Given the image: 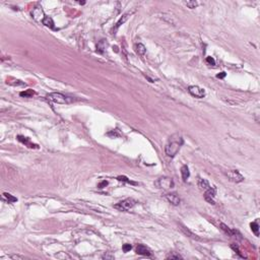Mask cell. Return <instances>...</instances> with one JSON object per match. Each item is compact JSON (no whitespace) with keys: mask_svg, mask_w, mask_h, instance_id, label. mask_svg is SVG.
I'll return each instance as SVG.
<instances>
[{"mask_svg":"<svg viewBox=\"0 0 260 260\" xmlns=\"http://www.w3.org/2000/svg\"><path fill=\"white\" fill-rule=\"evenodd\" d=\"M183 143H184V140H183L182 136H180L179 134H174V135H172L171 137L169 138V141L166 144V147H165L166 155L168 156L169 158L176 156V155L179 153Z\"/></svg>","mask_w":260,"mask_h":260,"instance_id":"1","label":"cell"},{"mask_svg":"<svg viewBox=\"0 0 260 260\" xmlns=\"http://www.w3.org/2000/svg\"><path fill=\"white\" fill-rule=\"evenodd\" d=\"M47 99L53 103H57V104H68V103L72 102V99L65 97L64 94H60V92H51V94H47Z\"/></svg>","mask_w":260,"mask_h":260,"instance_id":"2","label":"cell"},{"mask_svg":"<svg viewBox=\"0 0 260 260\" xmlns=\"http://www.w3.org/2000/svg\"><path fill=\"white\" fill-rule=\"evenodd\" d=\"M135 204H136L135 200L132 199V198H127V199H125V200H123V201L117 203L114 207L119 209V210H121V211H127V210H129V209L133 208L134 206H135Z\"/></svg>","mask_w":260,"mask_h":260,"instance_id":"3","label":"cell"},{"mask_svg":"<svg viewBox=\"0 0 260 260\" xmlns=\"http://www.w3.org/2000/svg\"><path fill=\"white\" fill-rule=\"evenodd\" d=\"M155 185L158 188H163V189H169L174 187V182L171 178L169 177H161L155 182Z\"/></svg>","mask_w":260,"mask_h":260,"instance_id":"4","label":"cell"},{"mask_svg":"<svg viewBox=\"0 0 260 260\" xmlns=\"http://www.w3.org/2000/svg\"><path fill=\"white\" fill-rule=\"evenodd\" d=\"M188 92H190V94L198 99H202L205 97V91L201 87H197V85H190L188 87Z\"/></svg>","mask_w":260,"mask_h":260,"instance_id":"5","label":"cell"},{"mask_svg":"<svg viewBox=\"0 0 260 260\" xmlns=\"http://www.w3.org/2000/svg\"><path fill=\"white\" fill-rule=\"evenodd\" d=\"M227 176H228L229 180L234 183H240L242 181H244V177L240 174L239 171L237 170H232V171H229L227 173Z\"/></svg>","mask_w":260,"mask_h":260,"instance_id":"6","label":"cell"},{"mask_svg":"<svg viewBox=\"0 0 260 260\" xmlns=\"http://www.w3.org/2000/svg\"><path fill=\"white\" fill-rule=\"evenodd\" d=\"M32 16L33 18L36 19L37 21H43V19L46 17V15L41 6H36L32 11Z\"/></svg>","mask_w":260,"mask_h":260,"instance_id":"7","label":"cell"},{"mask_svg":"<svg viewBox=\"0 0 260 260\" xmlns=\"http://www.w3.org/2000/svg\"><path fill=\"white\" fill-rule=\"evenodd\" d=\"M215 194H217V189L215 187H210L207 190H205V193H204V198L205 200L210 204H215Z\"/></svg>","mask_w":260,"mask_h":260,"instance_id":"8","label":"cell"},{"mask_svg":"<svg viewBox=\"0 0 260 260\" xmlns=\"http://www.w3.org/2000/svg\"><path fill=\"white\" fill-rule=\"evenodd\" d=\"M136 253L139 255H143V256H151V251L149 250L146 246L142 245V244H138L136 247Z\"/></svg>","mask_w":260,"mask_h":260,"instance_id":"9","label":"cell"},{"mask_svg":"<svg viewBox=\"0 0 260 260\" xmlns=\"http://www.w3.org/2000/svg\"><path fill=\"white\" fill-rule=\"evenodd\" d=\"M166 198L170 203H172L173 205H179L180 204V198L176 193H170V194H167Z\"/></svg>","mask_w":260,"mask_h":260,"instance_id":"10","label":"cell"},{"mask_svg":"<svg viewBox=\"0 0 260 260\" xmlns=\"http://www.w3.org/2000/svg\"><path fill=\"white\" fill-rule=\"evenodd\" d=\"M131 14H132V13H130V12H128V13H126V14H124V15H123V16H122V17H121V18H120V19H119V21H117V23H116L115 28H114V32H116V31H117V30H118V28H120V26H122V25H123V23H125V21H127V19H128V18H129V17H130V15H131Z\"/></svg>","mask_w":260,"mask_h":260,"instance_id":"11","label":"cell"},{"mask_svg":"<svg viewBox=\"0 0 260 260\" xmlns=\"http://www.w3.org/2000/svg\"><path fill=\"white\" fill-rule=\"evenodd\" d=\"M181 175L183 178V181L186 182L188 180V178L190 177V171H189L188 167L187 166H183L181 168Z\"/></svg>","mask_w":260,"mask_h":260,"instance_id":"12","label":"cell"},{"mask_svg":"<svg viewBox=\"0 0 260 260\" xmlns=\"http://www.w3.org/2000/svg\"><path fill=\"white\" fill-rule=\"evenodd\" d=\"M135 51L137 52L138 55L143 56V55L145 54V52H146V48H145V46L143 45V44L138 43V44H136V45H135Z\"/></svg>","mask_w":260,"mask_h":260,"instance_id":"13","label":"cell"},{"mask_svg":"<svg viewBox=\"0 0 260 260\" xmlns=\"http://www.w3.org/2000/svg\"><path fill=\"white\" fill-rule=\"evenodd\" d=\"M42 23H43L44 26H47V28H53V30H54V28H55V26H54V21H53L52 17L46 16L45 18L43 19V21H42Z\"/></svg>","mask_w":260,"mask_h":260,"instance_id":"14","label":"cell"},{"mask_svg":"<svg viewBox=\"0 0 260 260\" xmlns=\"http://www.w3.org/2000/svg\"><path fill=\"white\" fill-rule=\"evenodd\" d=\"M220 227H221V229H222V231H224V233H226L227 235L231 236V237H232V236H234V235L236 234V233H237V232H236V231H234V230H231V229L229 228V227L227 226V224H222V222L221 224H220Z\"/></svg>","mask_w":260,"mask_h":260,"instance_id":"15","label":"cell"},{"mask_svg":"<svg viewBox=\"0 0 260 260\" xmlns=\"http://www.w3.org/2000/svg\"><path fill=\"white\" fill-rule=\"evenodd\" d=\"M198 186H199L200 189H202V190H207L208 188H210V185H209L208 181L205 179L198 180Z\"/></svg>","mask_w":260,"mask_h":260,"instance_id":"16","label":"cell"},{"mask_svg":"<svg viewBox=\"0 0 260 260\" xmlns=\"http://www.w3.org/2000/svg\"><path fill=\"white\" fill-rule=\"evenodd\" d=\"M17 138H18V140H19V141H21V142H23V143H25L26 145H28V147H31V148H33V147H37V145L33 144V143L30 141V139H28V137H23V136L19 135Z\"/></svg>","mask_w":260,"mask_h":260,"instance_id":"17","label":"cell"},{"mask_svg":"<svg viewBox=\"0 0 260 260\" xmlns=\"http://www.w3.org/2000/svg\"><path fill=\"white\" fill-rule=\"evenodd\" d=\"M3 197L6 199V201L8 202V203H13V202H16L17 201V198L14 197V196H12L11 194H9V193H3Z\"/></svg>","mask_w":260,"mask_h":260,"instance_id":"18","label":"cell"},{"mask_svg":"<svg viewBox=\"0 0 260 260\" xmlns=\"http://www.w3.org/2000/svg\"><path fill=\"white\" fill-rule=\"evenodd\" d=\"M250 227H251V230H252V232L255 234V236H257V237H258V236H259V226H258V222H251Z\"/></svg>","mask_w":260,"mask_h":260,"instance_id":"19","label":"cell"},{"mask_svg":"<svg viewBox=\"0 0 260 260\" xmlns=\"http://www.w3.org/2000/svg\"><path fill=\"white\" fill-rule=\"evenodd\" d=\"M34 94H35L34 91H32V90H28V91H26V92H21L19 94H21V97H25V98H31Z\"/></svg>","mask_w":260,"mask_h":260,"instance_id":"20","label":"cell"},{"mask_svg":"<svg viewBox=\"0 0 260 260\" xmlns=\"http://www.w3.org/2000/svg\"><path fill=\"white\" fill-rule=\"evenodd\" d=\"M185 4H186L189 8H191V9H193V8H195L198 6V2L195 1V0H193V1H186L185 2Z\"/></svg>","mask_w":260,"mask_h":260,"instance_id":"21","label":"cell"},{"mask_svg":"<svg viewBox=\"0 0 260 260\" xmlns=\"http://www.w3.org/2000/svg\"><path fill=\"white\" fill-rule=\"evenodd\" d=\"M167 259H182V256H180L179 254H171L167 256Z\"/></svg>","mask_w":260,"mask_h":260,"instance_id":"22","label":"cell"},{"mask_svg":"<svg viewBox=\"0 0 260 260\" xmlns=\"http://www.w3.org/2000/svg\"><path fill=\"white\" fill-rule=\"evenodd\" d=\"M117 179L119 180V181H124V182H127V183H131V184H135V183L131 182V181H130V180L127 179L126 177H124V176H119Z\"/></svg>","mask_w":260,"mask_h":260,"instance_id":"23","label":"cell"},{"mask_svg":"<svg viewBox=\"0 0 260 260\" xmlns=\"http://www.w3.org/2000/svg\"><path fill=\"white\" fill-rule=\"evenodd\" d=\"M206 62L208 63L209 65H215V61L212 57H206Z\"/></svg>","mask_w":260,"mask_h":260,"instance_id":"24","label":"cell"},{"mask_svg":"<svg viewBox=\"0 0 260 260\" xmlns=\"http://www.w3.org/2000/svg\"><path fill=\"white\" fill-rule=\"evenodd\" d=\"M131 245H130V244H124V245H123V251H124V252H128V251H130L131 250Z\"/></svg>","mask_w":260,"mask_h":260,"instance_id":"25","label":"cell"},{"mask_svg":"<svg viewBox=\"0 0 260 260\" xmlns=\"http://www.w3.org/2000/svg\"><path fill=\"white\" fill-rule=\"evenodd\" d=\"M224 76H226V72H221L220 74H217V78H224Z\"/></svg>","mask_w":260,"mask_h":260,"instance_id":"26","label":"cell"},{"mask_svg":"<svg viewBox=\"0 0 260 260\" xmlns=\"http://www.w3.org/2000/svg\"><path fill=\"white\" fill-rule=\"evenodd\" d=\"M108 184V182L107 181H104L103 183H101L100 185H99V186H100V188H103V186H104V185H107Z\"/></svg>","mask_w":260,"mask_h":260,"instance_id":"27","label":"cell"}]
</instances>
